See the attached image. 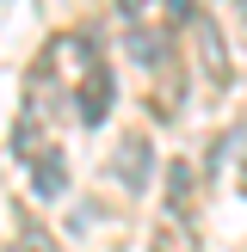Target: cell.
Listing matches in <instances>:
<instances>
[{
    "label": "cell",
    "mask_w": 247,
    "mask_h": 252,
    "mask_svg": "<svg viewBox=\"0 0 247 252\" xmlns=\"http://www.w3.org/2000/svg\"><path fill=\"white\" fill-rule=\"evenodd\" d=\"M93 68H99V37L93 31H62V37H49V49L37 56V86H49L56 74H68V86H81Z\"/></svg>",
    "instance_id": "cell-1"
},
{
    "label": "cell",
    "mask_w": 247,
    "mask_h": 252,
    "mask_svg": "<svg viewBox=\"0 0 247 252\" xmlns=\"http://www.w3.org/2000/svg\"><path fill=\"white\" fill-rule=\"evenodd\" d=\"M111 172H118L124 191H148V172H155V148H148V135H124L118 154H111Z\"/></svg>",
    "instance_id": "cell-2"
},
{
    "label": "cell",
    "mask_w": 247,
    "mask_h": 252,
    "mask_svg": "<svg viewBox=\"0 0 247 252\" xmlns=\"http://www.w3.org/2000/svg\"><path fill=\"white\" fill-rule=\"evenodd\" d=\"M111 98H118V86H111V68L99 62V68L74 86V117H81L86 129H99V123H105V111H111Z\"/></svg>",
    "instance_id": "cell-3"
},
{
    "label": "cell",
    "mask_w": 247,
    "mask_h": 252,
    "mask_svg": "<svg viewBox=\"0 0 247 252\" xmlns=\"http://www.w3.org/2000/svg\"><path fill=\"white\" fill-rule=\"evenodd\" d=\"M62 185H68V160H62V148H37L31 154V197H62Z\"/></svg>",
    "instance_id": "cell-4"
},
{
    "label": "cell",
    "mask_w": 247,
    "mask_h": 252,
    "mask_svg": "<svg viewBox=\"0 0 247 252\" xmlns=\"http://www.w3.org/2000/svg\"><path fill=\"white\" fill-rule=\"evenodd\" d=\"M192 203H198V191H192V166L185 160H173V172H167V216H192Z\"/></svg>",
    "instance_id": "cell-5"
},
{
    "label": "cell",
    "mask_w": 247,
    "mask_h": 252,
    "mask_svg": "<svg viewBox=\"0 0 247 252\" xmlns=\"http://www.w3.org/2000/svg\"><path fill=\"white\" fill-rule=\"evenodd\" d=\"M130 56H136V62H148V68H161V62H167V31H148V25H136V31H130Z\"/></svg>",
    "instance_id": "cell-6"
},
{
    "label": "cell",
    "mask_w": 247,
    "mask_h": 252,
    "mask_svg": "<svg viewBox=\"0 0 247 252\" xmlns=\"http://www.w3.org/2000/svg\"><path fill=\"white\" fill-rule=\"evenodd\" d=\"M198 49H204V74H210V80H229V49L216 43L210 25H198Z\"/></svg>",
    "instance_id": "cell-7"
},
{
    "label": "cell",
    "mask_w": 247,
    "mask_h": 252,
    "mask_svg": "<svg viewBox=\"0 0 247 252\" xmlns=\"http://www.w3.org/2000/svg\"><path fill=\"white\" fill-rule=\"evenodd\" d=\"M6 252H56V240H49V228H37V221H25L19 240H12Z\"/></svg>",
    "instance_id": "cell-8"
},
{
    "label": "cell",
    "mask_w": 247,
    "mask_h": 252,
    "mask_svg": "<svg viewBox=\"0 0 247 252\" xmlns=\"http://www.w3.org/2000/svg\"><path fill=\"white\" fill-rule=\"evenodd\" d=\"M118 6L130 12V19H136V12H148V6H155V0H118Z\"/></svg>",
    "instance_id": "cell-9"
},
{
    "label": "cell",
    "mask_w": 247,
    "mask_h": 252,
    "mask_svg": "<svg viewBox=\"0 0 247 252\" xmlns=\"http://www.w3.org/2000/svg\"><path fill=\"white\" fill-rule=\"evenodd\" d=\"M241 191H247V166H241Z\"/></svg>",
    "instance_id": "cell-10"
},
{
    "label": "cell",
    "mask_w": 247,
    "mask_h": 252,
    "mask_svg": "<svg viewBox=\"0 0 247 252\" xmlns=\"http://www.w3.org/2000/svg\"><path fill=\"white\" fill-rule=\"evenodd\" d=\"M241 12H247V0H241Z\"/></svg>",
    "instance_id": "cell-11"
}]
</instances>
